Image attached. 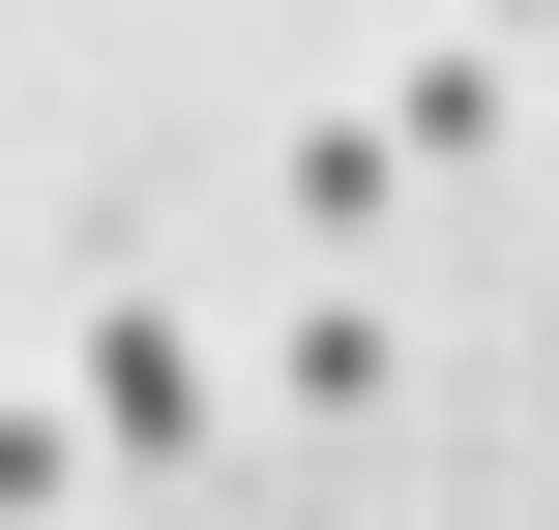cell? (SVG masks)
Instances as JSON below:
<instances>
[{
  "instance_id": "1",
  "label": "cell",
  "mask_w": 559,
  "mask_h": 530,
  "mask_svg": "<svg viewBox=\"0 0 559 530\" xmlns=\"http://www.w3.org/2000/svg\"><path fill=\"white\" fill-rule=\"evenodd\" d=\"M59 413H88V472H206V443H236L265 384H236V354H206V325H177L147 266H118V325H88V384H59Z\"/></svg>"
},
{
  "instance_id": "2",
  "label": "cell",
  "mask_w": 559,
  "mask_h": 530,
  "mask_svg": "<svg viewBox=\"0 0 559 530\" xmlns=\"http://www.w3.org/2000/svg\"><path fill=\"white\" fill-rule=\"evenodd\" d=\"M383 384H413L383 295H295V325H265V443H383Z\"/></svg>"
},
{
  "instance_id": "3",
  "label": "cell",
  "mask_w": 559,
  "mask_h": 530,
  "mask_svg": "<svg viewBox=\"0 0 559 530\" xmlns=\"http://www.w3.org/2000/svg\"><path fill=\"white\" fill-rule=\"evenodd\" d=\"M383 148H413V177H472V148H501V59H472V30H413V59H383Z\"/></svg>"
},
{
  "instance_id": "4",
  "label": "cell",
  "mask_w": 559,
  "mask_h": 530,
  "mask_svg": "<svg viewBox=\"0 0 559 530\" xmlns=\"http://www.w3.org/2000/svg\"><path fill=\"white\" fill-rule=\"evenodd\" d=\"M383 177H413V148H383V118H295V177H265V207H295V236H324V266H383Z\"/></svg>"
},
{
  "instance_id": "5",
  "label": "cell",
  "mask_w": 559,
  "mask_h": 530,
  "mask_svg": "<svg viewBox=\"0 0 559 530\" xmlns=\"http://www.w3.org/2000/svg\"><path fill=\"white\" fill-rule=\"evenodd\" d=\"M88 502V413H29V384H0V530H59Z\"/></svg>"
},
{
  "instance_id": "6",
  "label": "cell",
  "mask_w": 559,
  "mask_h": 530,
  "mask_svg": "<svg viewBox=\"0 0 559 530\" xmlns=\"http://www.w3.org/2000/svg\"><path fill=\"white\" fill-rule=\"evenodd\" d=\"M472 30H501V0H472Z\"/></svg>"
},
{
  "instance_id": "7",
  "label": "cell",
  "mask_w": 559,
  "mask_h": 530,
  "mask_svg": "<svg viewBox=\"0 0 559 530\" xmlns=\"http://www.w3.org/2000/svg\"><path fill=\"white\" fill-rule=\"evenodd\" d=\"M354 30H383V0H354Z\"/></svg>"
}]
</instances>
